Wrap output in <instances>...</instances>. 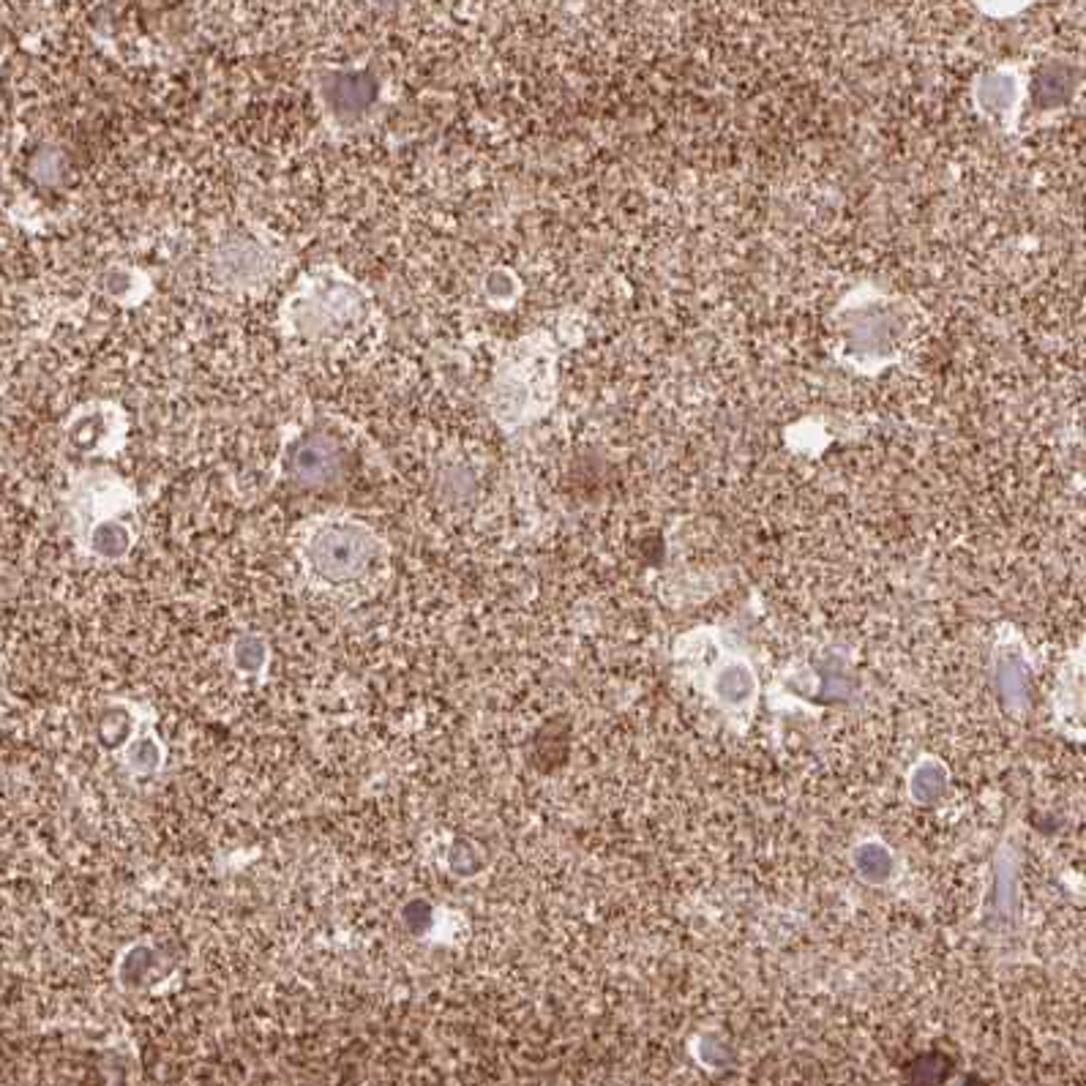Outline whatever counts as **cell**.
<instances>
[{
	"mask_svg": "<svg viewBox=\"0 0 1086 1086\" xmlns=\"http://www.w3.org/2000/svg\"><path fill=\"white\" fill-rule=\"evenodd\" d=\"M371 317V295L338 267H317L300 278L282 306V327L311 344L353 342Z\"/></svg>",
	"mask_w": 1086,
	"mask_h": 1086,
	"instance_id": "6da1fadb",
	"label": "cell"
},
{
	"mask_svg": "<svg viewBox=\"0 0 1086 1086\" xmlns=\"http://www.w3.org/2000/svg\"><path fill=\"white\" fill-rule=\"evenodd\" d=\"M298 551L306 573L331 589L360 587L385 565V544L374 529L347 516H322L306 524Z\"/></svg>",
	"mask_w": 1086,
	"mask_h": 1086,
	"instance_id": "7a4b0ae2",
	"label": "cell"
},
{
	"mask_svg": "<svg viewBox=\"0 0 1086 1086\" xmlns=\"http://www.w3.org/2000/svg\"><path fill=\"white\" fill-rule=\"evenodd\" d=\"M554 355L540 336L524 338L502 355L489 385V413L502 429L513 431L540 418L551 404Z\"/></svg>",
	"mask_w": 1086,
	"mask_h": 1086,
	"instance_id": "3957f363",
	"label": "cell"
},
{
	"mask_svg": "<svg viewBox=\"0 0 1086 1086\" xmlns=\"http://www.w3.org/2000/svg\"><path fill=\"white\" fill-rule=\"evenodd\" d=\"M282 256L267 240L235 232L216 246L211 256V276L224 289H260L276 278Z\"/></svg>",
	"mask_w": 1086,
	"mask_h": 1086,
	"instance_id": "277c9868",
	"label": "cell"
},
{
	"mask_svg": "<svg viewBox=\"0 0 1086 1086\" xmlns=\"http://www.w3.org/2000/svg\"><path fill=\"white\" fill-rule=\"evenodd\" d=\"M284 469L289 480L300 486H331L344 473V453L327 434L295 437L284 453Z\"/></svg>",
	"mask_w": 1086,
	"mask_h": 1086,
	"instance_id": "5b68a950",
	"label": "cell"
},
{
	"mask_svg": "<svg viewBox=\"0 0 1086 1086\" xmlns=\"http://www.w3.org/2000/svg\"><path fill=\"white\" fill-rule=\"evenodd\" d=\"M377 91L380 85L369 71H325V80L320 85L325 109L342 123L369 112L371 104L377 102Z\"/></svg>",
	"mask_w": 1086,
	"mask_h": 1086,
	"instance_id": "8992f818",
	"label": "cell"
},
{
	"mask_svg": "<svg viewBox=\"0 0 1086 1086\" xmlns=\"http://www.w3.org/2000/svg\"><path fill=\"white\" fill-rule=\"evenodd\" d=\"M65 434L80 451H104L109 447V437H120V429H112L109 415H98L93 413V407H82L69 418Z\"/></svg>",
	"mask_w": 1086,
	"mask_h": 1086,
	"instance_id": "52a82bcc",
	"label": "cell"
},
{
	"mask_svg": "<svg viewBox=\"0 0 1086 1086\" xmlns=\"http://www.w3.org/2000/svg\"><path fill=\"white\" fill-rule=\"evenodd\" d=\"M131 544H134V533L120 518H107L87 529V549L102 560H120L129 554Z\"/></svg>",
	"mask_w": 1086,
	"mask_h": 1086,
	"instance_id": "ba28073f",
	"label": "cell"
},
{
	"mask_svg": "<svg viewBox=\"0 0 1086 1086\" xmlns=\"http://www.w3.org/2000/svg\"><path fill=\"white\" fill-rule=\"evenodd\" d=\"M1073 91V74L1062 65H1048L1035 80V98L1042 107H1057Z\"/></svg>",
	"mask_w": 1086,
	"mask_h": 1086,
	"instance_id": "9c48e42d",
	"label": "cell"
},
{
	"mask_svg": "<svg viewBox=\"0 0 1086 1086\" xmlns=\"http://www.w3.org/2000/svg\"><path fill=\"white\" fill-rule=\"evenodd\" d=\"M232 660L240 671H260L267 660V647L260 636H240L232 644Z\"/></svg>",
	"mask_w": 1086,
	"mask_h": 1086,
	"instance_id": "30bf717a",
	"label": "cell"
},
{
	"mask_svg": "<svg viewBox=\"0 0 1086 1086\" xmlns=\"http://www.w3.org/2000/svg\"><path fill=\"white\" fill-rule=\"evenodd\" d=\"M484 293L494 306H511V300L518 295L516 276H513L511 271H505V267H494V271L486 276Z\"/></svg>",
	"mask_w": 1086,
	"mask_h": 1086,
	"instance_id": "8fae6325",
	"label": "cell"
},
{
	"mask_svg": "<svg viewBox=\"0 0 1086 1086\" xmlns=\"http://www.w3.org/2000/svg\"><path fill=\"white\" fill-rule=\"evenodd\" d=\"M126 759H129V762L134 764L136 769H153L158 764V759H162V753H158L156 742L142 740V742H136L134 748H131V753Z\"/></svg>",
	"mask_w": 1086,
	"mask_h": 1086,
	"instance_id": "7c38bea8",
	"label": "cell"
}]
</instances>
